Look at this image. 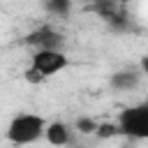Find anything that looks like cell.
<instances>
[{
    "instance_id": "4",
    "label": "cell",
    "mask_w": 148,
    "mask_h": 148,
    "mask_svg": "<svg viewBox=\"0 0 148 148\" xmlns=\"http://www.w3.org/2000/svg\"><path fill=\"white\" fill-rule=\"evenodd\" d=\"M25 44L32 46L35 51H62L65 37L60 30H56L51 25H42V28L25 35Z\"/></svg>"
},
{
    "instance_id": "10",
    "label": "cell",
    "mask_w": 148,
    "mask_h": 148,
    "mask_svg": "<svg viewBox=\"0 0 148 148\" xmlns=\"http://www.w3.org/2000/svg\"><path fill=\"white\" fill-rule=\"evenodd\" d=\"M25 81H28V83H42L44 79H42L32 67H28V69H25Z\"/></svg>"
},
{
    "instance_id": "7",
    "label": "cell",
    "mask_w": 148,
    "mask_h": 148,
    "mask_svg": "<svg viewBox=\"0 0 148 148\" xmlns=\"http://www.w3.org/2000/svg\"><path fill=\"white\" fill-rule=\"evenodd\" d=\"M44 9L53 16H67L69 9H72V2L69 0H46L44 2Z\"/></svg>"
},
{
    "instance_id": "11",
    "label": "cell",
    "mask_w": 148,
    "mask_h": 148,
    "mask_svg": "<svg viewBox=\"0 0 148 148\" xmlns=\"http://www.w3.org/2000/svg\"><path fill=\"white\" fill-rule=\"evenodd\" d=\"M141 72H143V74H148V56H143V58H141Z\"/></svg>"
},
{
    "instance_id": "1",
    "label": "cell",
    "mask_w": 148,
    "mask_h": 148,
    "mask_svg": "<svg viewBox=\"0 0 148 148\" xmlns=\"http://www.w3.org/2000/svg\"><path fill=\"white\" fill-rule=\"evenodd\" d=\"M46 132V120L37 113H18L16 118H12L9 127H7V139L16 146H25L32 143L37 139H42Z\"/></svg>"
},
{
    "instance_id": "8",
    "label": "cell",
    "mask_w": 148,
    "mask_h": 148,
    "mask_svg": "<svg viewBox=\"0 0 148 148\" xmlns=\"http://www.w3.org/2000/svg\"><path fill=\"white\" fill-rule=\"evenodd\" d=\"M97 120L92 118V116H81V118H76V123H74V130L79 132V134H95L97 132Z\"/></svg>"
},
{
    "instance_id": "3",
    "label": "cell",
    "mask_w": 148,
    "mask_h": 148,
    "mask_svg": "<svg viewBox=\"0 0 148 148\" xmlns=\"http://www.w3.org/2000/svg\"><path fill=\"white\" fill-rule=\"evenodd\" d=\"M67 65H69V60H67L65 51H35L32 53V60H30V67L42 79L62 72Z\"/></svg>"
},
{
    "instance_id": "6",
    "label": "cell",
    "mask_w": 148,
    "mask_h": 148,
    "mask_svg": "<svg viewBox=\"0 0 148 148\" xmlns=\"http://www.w3.org/2000/svg\"><path fill=\"white\" fill-rule=\"evenodd\" d=\"M44 136H46V141H49L51 146H67V143L72 141L69 127H67L65 123H58V120L46 125V132H44Z\"/></svg>"
},
{
    "instance_id": "5",
    "label": "cell",
    "mask_w": 148,
    "mask_h": 148,
    "mask_svg": "<svg viewBox=\"0 0 148 148\" xmlns=\"http://www.w3.org/2000/svg\"><path fill=\"white\" fill-rule=\"evenodd\" d=\"M141 81V72L139 69H120L116 74H111V88L113 90H134Z\"/></svg>"
},
{
    "instance_id": "9",
    "label": "cell",
    "mask_w": 148,
    "mask_h": 148,
    "mask_svg": "<svg viewBox=\"0 0 148 148\" xmlns=\"http://www.w3.org/2000/svg\"><path fill=\"white\" fill-rule=\"evenodd\" d=\"M99 139H111V136H116V134H120V130H118V125L116 123H102V125H97V132H95Z\"/></svg>"
},
{
    "instance_id": "2",
    "label": "cell",
    "mask_w": 148,
    "mask_h": 148,
    "mask_svg": "<svg viewBox=\"0 0 148 148\" xmlns=\"http://www.w3.org/2000/svg\"><path fill=\"white\" fill-rule=\"evenodd\" d=\"M116 125L120 134H127L132 139H148V102H141L120 111Z\"/></svg>"
}]
</instances>
